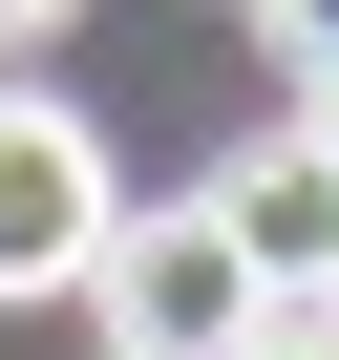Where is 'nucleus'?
Returning a JSON list of instances; mask_svg holds the SVG:
<instances>
[{"instance_id": "nucleus-1", "label": "nucleus", "mask_w": 339, "mask_h": 360, "mask_svg": "<svg viewBox=\"0 0 339 360\" xmlns=\"http://www.w3.org/2000/svg\"><path fill=\"white\" fill-rule=\"evenodd\" d=\"M85 318H106V360H255V255L212 233V191H148L127 233H106V276H85Z\"/></svg>"}, {"instance_id": "nucleus-2", "label": "nucleus", "mask_w": 339, "mask_h": 360, "mask_svg": "<svg viewBox=\"0 0 339 360\" xmlns=\"http://www.w3.org/2000/svg\"><path fill=\"white\" fill-rule=\"evenodd\" d=\"M106 233H127V169H106V127L0 85V297H85V276H106Z\"/></svg>"}, {"instance_id": "nucleus-3", "label": "nucleus", "mask_w": 339, "mask_h": 360, "mask_svg": "<svg viewBox=\"0 0 339 360\" xmlns=\"http://www.w3.org/2000/svg\"><path fill=\"white\" fill-rule=\"evenodd\" d=\"M212 233L255 255V297H276V318H318V297H339V169H318L297 127H255V148L212 169Z\"/></svg>"}, {"instance_id": "nucleus-4", "label": "nucleus", "mask_w": 339, "mask_h": 360, "mask_svg": "<svg viewBox=\"0 0 339 360\" xmlns=\"http://www.w3.org/2000/svg\"><path fill=\"white\" fill-rule=\"evenodd\" d=\"M255 22L297 43V85H339V0H255Z\"/></svg>"}, {"instance_id": "nucleus-5", "label": "nucleus", "mask_w": 339, "mask_h": 360, "mask_svg": "<svg viewBox=\"0 0 339 360\" xmlns=\"http://www.w3.org/2000/svg\"><path fill=\"white\" fill-rule=\"evenodd\" d=\"M255 360H339V318H255Z\"/></svg>"}, {"instance_id": "nucleus-6", "label": "nucleus", "mask_w": 339, "mask_h": 360, "mask_svg": "<svg viewBox=\"0 0 339 360\" xmlns=\"http://www.w3.org/2000/svg\"><path fill=\"white\" fill-rule=\"evenodd\" d=\"M43 22H85V0H0V43H43Z\"/></svg>"}, {"instance_id": "nucleus-7", "label": "nucleus", "mask_w": 339, "mask_h": 360, "mask_svg": "<svg viewBox=\"0 0 339 360\" xmlns=\"http://www.w3.org/2000/svg\"><path fill=\"white\" fill-rule=\"evenodd\" d=\"M297 148H318V169H339V85H318V106H297Z\"/></svg>"}, {"instance_id": "nucleus-8", "label": "nucleus", "mask_w": 339, "mask_h": 360, "mask_svg": "<svg viewBox=\"0 0 339 360\" xmlns=\"http://www.w3.org/2000/svg\"><path fill=\"white\" fill-rule=\"evenodd\" d=\"M318 318H339V297H318Z\"/></svg>"}]
</instances>
